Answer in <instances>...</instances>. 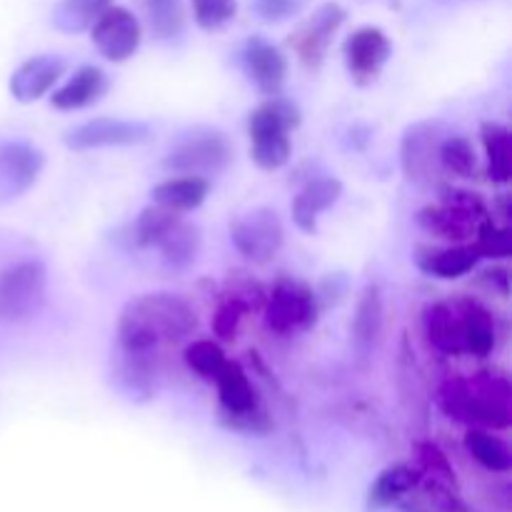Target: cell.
Listing matches in <instances>:
<instances>
[{"mask_svg": "<svg viewBox=\"0 0 512 512\" xmlns=\"http://www.w3.org/2000/svg\"><path fill=\"white\" fill-rule=\"evenodd\" d=\"M418 460H420V473L430 475V478L445 480V483L455 485L453 465H450L448 455L438 448L435 443H418Z\"/></svg>", "mask_w": 512, "mask_h": 512, "instance_id": "ab89813d", "label": "cell"}, {"mask_svg": "<svg viewBox=\"0 0 512 512\" xmlns=\"http://www.w3.org/2000/svg\"><path fill=\"white\" fill-rule=\"evenodd\" d=\"M45 168L43 150L25 140H0V203L28 193Z\"/></svg>", "mask_w": 512, "mask_h": 512, "instance_id": "9c48e42d", "label": "cell"}, {"mask_svg": "<svg viewBox=\"0 0 512 512\" xmlns=\"http://www.w3.org/2000/svg\"><path fill=\"white\" fill-rule=\"evenodd\" d=\"M200 245H203L200 230L195 225L185 223L183 218H178L170 225L168 233L158 240L155 248L160 250V260H163L165 268L188 270L198 260Z\"/></svg>", "mask_w": 512, "mask_h": 512, "instance_id": "484cf974", "label": "cell"}, {"mask_svg": "<svg viewBox=\"0 0 512 512\" xmlns=\"http://www.w3.org/2000/svg\"><path fill=\"white\" fill-rule=\"evenodd\" d=\"M443 3H453V0H443Z\"/></svg>", "mask_w": 512, "mask_h": 512, "instance_id": "ee69618b", "label": "cell"}, {"mask_svg": "<svg viewBox=\"0 0 512 512\" xmlns=\"http://www.w3.org/2000/svg\"><path fill=\"white\" fill-rule=\"evenodd\" d=\"M48 270L40 260L28 258L0 273V320L23 323L43 308Z\"/></svg>", "mask_w": 512, "mask_h": 512, "instance_id": "5b68a950", "label": "cell"}, {"mask_svg": "<svg viewBox=\"0 0 512 512\" xmlns=\"http://www.w3.org/2000/svg\"><path fill=\"white\" fill-rule=\"evenodd\" d=\"M198 313L173 293H143L128 300L118 318V345L123 353H158L165 345L190 338Z\"/></svg>", "mask_w": 512, "mask_h": 512, "instance_id": "6da1fadb", "label": "cell"}, {"mask_svg": "<svg viewBox=\"0 0 512 512\" xmlns=\"http://www.w3.org/2000/svg\"><path fill=\"white\" fill-rule=\"evenodd\" d=\"M238 0H193L195 23L205 30H218L235 18Z\"/></svg>", "mask_w": 512, "mask_h": 512, "instance_id": "f35d334b", "label": "cell"}, {"mask_svg": "<svg viewBox=\"0 0 512 512\" xmlns=\"http://www.w3.org/2000/svg\"><path fill=\"white\" fill-rule=\"evenodd\" d=\"M230 158H233V148H230L228 135L213 128H198L183 135L170 148V153L163 160V168L178 175L210 178V175H218L220 170L228 168Z\"/></svg>", "mask_w": 512, "mask_h": 512, "instance_id": "277c9868", "label": "cell"}, {"mask_svg": "<svg viewBox=\"0 0 512 512\" xmlns=\"http://www.w3.org/2000/svg\"><path fill=\"white\" fill-rule=\"evenodd\" d=\"M485 158H488V175L493 183L505 185L512 178V138L503 123H483L480 128Z\"/></svg>", "mask_w": 512, "mask_h": 512, "instance_id": "f1b7e54d", "label": "cell"}, {"mask_svg": "<svg viewBox=\"0 0 512 512\" xmlns=\"http://www.w3.org/2000/svg\"><path fill=\"white\" fill-rule=\"evenodd\" d=\"M230 240L245 260L265 265L283 248V220L273 208H253L230 223Z\"/></svg>", "mask_w": 512, "mask_h": 512, "instance_id": "8992f818", "label": "cell"}, {"mask_svg": "<svg viewBox=\"0 0 512 512\" xmlns=\"http://www.w3.org/2000/svg\"><path fill=\"white\" fill-rule=\"evenodd\" d=\"M470 458L488 473H508L512 468V455L508 443L485 428H470L463 440Z\"/></svg>", "mask_w": 512, "mask_h": 512, "instance_id": "83f0119b", "label": "cell"}, {"mask_svg": "<svg viewBox=\"0 0 512 512\" xmlns=\"http://www.w3.org/2000/svg\"><path fill=\"white\" fill-rule=\"evenodd\" d=\"M485 218L468 213V210L458 208V205H450L445 200H440L438 205H428L418 213V225L425 233L435 235V238L443 240H465L473 238L478 225Z\"/></svg>", "mask_w": 512, "mask_h": 512, "instance_id": "7402d4cb", "label": "cell"}, {"mask_svg": "<svg viewBox=\"0 0 512 512\" xmlns=\"http://www.w3.org/2000/svg\"><path fill=\"white\" fill-rule=\"evenodd\" d=\"M113 0H63L58 8L53 10V25L60 33H83L90 25L98 20V15L105 8H110Z\"/></svg>", "mask_w": 512, "mask_h": 512, "instance_id": "4dcf8cb0", "label": "cell"}, {"mask_svg": "<svg viewBox=\"0 0 512 512\" xmlns=\"http://www.w3.org/2000/svg\"><path fill=\"white\" fill-rule=\"evenodd\" d=\"M345 23V10L338 3H325L300 25L298 30L290 38V45L298 53V58L303 60V65L308 68H318L320 63L328 55L330 43H333L335 33L340 30V25Z\"/></svg>", "mask_w": 512, "mask_h": 512, "instance_id": "7c38bea8", "label": "cell"}, {"mask_svg": "<svg viewBox=\"0 0 512 512\" xmlns=\"http://www.w3.org/2000/svg\"><path fill=\"white\" fill-rule=\"evenodd\" d=\"M415 263L425 275L440 280H458L475 270L480 255L473 245H455V248H418Z\"/></svg>", "mask_w": 512, "mask_h": 512, "instance_id": "cb8c5ba5", "label": "cell"}, {"mask_svg": "<svg viewBox=\"0 0 512 512\" xmlns=\"http://www.w3.org/2000/svg\"><path fill=\"white\" fill-rule=\"evenodd\" d=\"M468 380L475 400L473 428L508 430L512 420V388L508 378L498 370H483Z\"/></svg>", "mask_w": 512, "mask_h": 512, "instance_id": "8fae6325", "label": "cell"}, {"mask_svg": "<svg viewBox=\"0 0 512 512\" xmlns=\"http://www.w3.org/2000/svg\"><path fill=\"white\" fill-rule=\"evenodd\" d=\"M210 193V180L200 175H175L153 188V203L173 210V213H190L200 208Z\"/></svg>", "mask_w": 512, "mask_h": 512, "instance_id": "d4e9b609", "label": "cell"}, {"mask_svg": "<svg viewBox=\"0 0 512 512\" xmlns=\"http://www.w3.org/2000/svg\"><path fill=\"white\" fill-rule=\"evenodd\" d=\"M178 218L180 213H173V210L163 208V205H148V208L140 210L138 220H135V243L140 248H155L158 240L168 233V228Z\"/></svg>", "mask_w": 512, "mask_h": 512, "instance_id": "8d00e7d4", "label": "cell"}, {"mask_svg": "<svg viewBox=\"0 0 512 512\" xmlns=\"http://www.w3.org/2000/svg\"><path fill=\"white\" fill-rule=\"evenodd\" d=\"M183 360L190 373L198 375L200 380H208V383H213L220 370H223V365L228 363L223 348L218 343H213V340H193L185 348Z\"/></svg>", "mask_w": 512, "mask_h": 512, "instance_id": "d590c367", "label": "cell"}, {"mask_svg": "<svg viewBox=\"0 0 512 512\" xmlns=\"http://www.w3.org/2000/svg\"><path fill=\"white\" fill-rule=\"evenodd\" d=\"M343 55L348 73L353 75L355 83L368 85L383 73L385 63L393 55V45H390L388 35L383 30L365 25V28H358L355 33L348 35L343 45Z\"/></svg>", "mask_w": 512, "mask_h": 512, "instance_id": "30bf717a", "label": "cell"}, {"mask_svg": "<svg viewBox=\"0 0 512 512\" xmlns=\"http://www.w3.org/2000/svg\"><path fill=\"white\" fill-rule=\"evenodd\" d=\"M265 295H268V290L263 288L260 280H255L250 273H243V270H235V273H230L225 278L220 300H228V303L238 305L248 315L255 313V310H263Z\"/></svg>", "mask_w": 512, "mask_h": 512, "instance_id": "836d02e7", "label": "cell"}, {"mask_svg": "<svg viewBox=\"0 0 512 512\" xmlns=\"http://www.w3.org/2000/svg\"><path fill=\"white\" fill-rule=\"evenodd\" d=\"M385 328V305L383 293L375 283H368L360 293L358 305H355L353 325H350V338H353V350L360 363H368L370 355L380 345Z\"/></svg>", "mask_w": 512, "mask_h": 512, "instance_id": "9a60e30c", "label": "cell"}, {"mask_svg": "<svg viewBox=\"0 0 512 512\" xmlns=\"http://www.w3.org/2000/svg\"><path fill=\"white\" fill-rule=\"evenodd\" d=\"M153 138V128L143 120L125 118H93L75 125L63 135V143L70 150H98V148H130L143 145Z\"/></svg>", "mask_w": 512, "mask_h": 512, "instance_id": "52a82bcc", "label": "cell"}, {"mask_svg": "<svg viewBox=\"0 0 512 512\" xmlns=\"http://www.w3.org/2000/svg\"><path fill=\"white\" fill-rule=\"evenodd\" d=\"M455 305H458L460 325H463L465 355L488 358L498 345V325H495L493 313L473 298H463Z\"/></svg>", "mask_w": 512, "mask_h": 512, "instance_id": "d6986e66", "label": "cell"}, {"mask_svg": "<svg viewBox=\"0 0 512 512\" xmlns=\"http://www.w3.org/2000/svg\"><path fill=\"white\" fill-rule=\"evenodd\" d=\"M418 478L420 470L410 468V465H393V468L383 470L370 488V505H375V508L398 505L413 490Z\"/></svg>", "mask_w": 512, "mask_h": 512, "instance_id": "f546056e", "label": "cell"}, {"mask_svg": "<svg viewBox=\"0 0 512 512\" xmlns=\"http://www.w3.org/2000/svg\"><path fill=\"white\" fill-rule=\"evenodd\" d=\"M438 163L458 178H473L478 170V155H475L473 143L465 135H448L440 140Z\"/></svg>", "mask_w": 512, "mask_h": 512, "instance_id": "e575fe53", "label": "cell"}, {"mask_svg": "<svg viewBox=\"0 0 512 512\" xmlns=\"http://www.w3.org/2000/svg\"><path fill=\"white\" fill-rule=\"evenodd\" d=\"M243 68L250 83L260 93L268 95V98L280 95L285 85V75H288V60H285L283 50L278 45L268 43L258 35L248 38L243 45Z\"/></svg>", "mask_w": 512, "mask_h": 512, "instance_id": "4fadbf2b", "label": "cell"}, {"mask_svg": "<svg viewBox=\"0 0 512 512\" xmlns=\"http://www.w3.org/2000/svg\"><path fill=\"white\" fill-rule=\"evenodd\" d=\"M105 90H108V75L98 65H83L58 90H53L50 105L55 110H83L98 103Z\"/></svg>", "mask_w": 512, "mask_h": 512, "instance_id": "ffe728a7", "label": "cell"}, {"mask_svg": "<svg viewBox=\"0 0 512 512\" xmlns=\"http://www.w3.org/2000/svg\"><path fill=\"white\" fill-rule=\"evenodd\" d=\"M90 38L103 58H108L110 63H125L138 53L143 35H140L138 18L128 8L110 5L90 25Z\"/></svg>", "mask_w": 512, "mask_h": 512, "instance_id": "ba28073f", "label": "cell"}, {"mask_svg": "<svg viewBox=\"0 0 512 512\" xmlns=\"http://www.w3.org/2000/svg\"><path fill=\"white\" fill-rule=\"evenodd\" d=\"M245 313L238 305L228 303V300H220L218 310L213 315V330L220 340H235L238 338V330L243 325Z\"/></svg>", "mask_w": 512, "mask_h": 512, "instance_id": "7bdbcfd3", "label": "cell"}, {"mask_svg": "<svg viewBox=\"0 0 512 512\" xmlns=\"http://www.w3.org/2000/svg\"><path fill=\"white\" fill-rule=\"evenodd\" d=\"M440 125L420 120L413 123L403 133V143H400V165H403V175L410 183H423L430 178L435 163H438V148H440Z\"/></svg>", "mask_w": 512, "mask_h": 512, "instance_id": "5bb4252c", "label": "cell"}, {"mask_svg": "<svg viewBox=\"0 0 512 512\" xmlns=\"http://www.w3.org/2000/svg\"><path fill=\"white\" fill-rule=\"evenodd\" d=\"M398 508H403L405 512H470L455 485L430 478L425 473H420L418 483L400 500Z\"/></svg>", "mask_w": 512, "mask_h": 512, "instance_id": "603a6c76", "label": "cell"}, {"mask_svg": "<svg viewBox=\"0 0 512 512\" xmlns=\"http://www.w3.org/2000/svg\"><path fill=\"white\" fill-rule=\"evenodd\" d=\"M475 253L480 258H490V260H505L510 258V230L505 225H498L493 218H485L483 223L478 225L475 230Z\"/></svg>", "mask_w": 512, "mask_h": 512, "instance_id": "74e56055", "label": "cell"}, {"mask_svg": "<svg viewBox=\"0 0 512 512\" xmlns=\"http://www.w3.org/2000/svg\"><path fill=\"white\" fill-rule=\"evenodd\" d=\"M300 108L288 98H268L250 113V158L263 170H278L290 160V133L300 125Z\"/></svg>", "mask_w": 512, "mask_h": 512, "instance_id": "7a4b0ae2", "label": "cell"}, {"mask_svg": "<svg viewBox=\"0 0 512 512\" xmlns=\"http://www.w3.org/2000/svg\"><path fill=\"white\" fill-rule=\"evenodd\" d=\"M438 403L448 418L470 425V428L475 425V400L468 378L453 375V378L445 380L438 390Z\"/></svg>", "mask_w": 512, "mask_h": 512, "instance_id": "1f68e13d", "label": "cell"}, {"mask_svg": "<svg viewBox=\"0 0 512 512\" xmlns=\"http://www.w3.org/2000/svg\"><path fill=\"white\" fill-rule=\"evenodd\" d=\"M118 383L123 385L130 398H155V393H158V353H123L118 368Z\"/></svg>", "mask_w": 512, "mask_h": 512, "instance_id": "4316f807", "label": "cell"}, {"mask_svg": "<svg viewBox=\"0 0 512 512\" xmlns=\"http://www.w3.org/2000/svg\"><path fill=\"white\" fill-rule=\"evenodd\" d=\"M343 195V183L333 175H325V178H315L295 195L293 205H290V213H293V223L298 225L303 233L315 235L318 233V220L320 215L328 208H333L335 203Z\"/></svg>", "mask_w": 512, "mask_h": 512, "instance_id": "e0dca14e", "label": "cell"}, {"mask_svg": "<svg viewBox=\"0 0 512 512\" xmlns=\"http://www.w3.org/2000/svg\"><path fill=\"white\" fill-rule=\"evenodd\" d=\"M213 383L218 385L220 420H228V418H235V415L250 413V410H255L263 405V400H260L253 380H250V375L245 373V368L238 363V360H228Z\"/></svg>", "mask_w": 512, "mask_h": 512, "instance_id": "ac0fdd59", "label": "cell"}, {"mask_svg": "<svg viewBox=\"0 0 512 512\" xmlns=\"http://www.w3.org/2000/svg\"><path fill=\"white\" fill-rule=\"evenodd\" d=\"M150 30L158 40H175L185 30V10L180 0H143Z\"/></svg>", "mask_w": 512, "mask_h": 512, "instance_id": "d6a6232c", "label": "cell"}, {"mask_svg": "<svg viewBox=\"0 0 512 512\" xmlns=\"http://www.w3.org/2000/svg\"><path fill=\"white\" fill-rule=\"evenodd\" d=\"M423 333L428 343L443 355H465L463 325L455 303H430L423 310Z\"/></svg>", "mask_w": 512, "mask_h": 512, "instance_id": "44dd1931", "label": "cell"}, {"mask_svg": "<svg viewBox=\"0 0 512 512\" xmlns=\"http://www.w3.org/2000/svg\"><path fill=\"white\" fill-rule=\"evenodd\" d=\"M223 425L225 428L235 430V433H245V435H265L275 428L273 418H270V413L265 405L250 410V413L235 415V418L223 420Z\"/></svg>", "mask_w": 512, "mask_h": 512, "instance_id": "60d3db41", "label": "cell"}, {"mask_svg": "<svg viewBox=\"0 0 512 512\" xmlns=\"http://www.w3.org/2000/svg\"><path fill=\"white\" fill-rule=\"evenodd\" d=\"M63 73V58H58V55H35V58H28L23 65H18L15 73L10 75V95L18 103H35V100H40L53 90V85L58 83Z\"/></svg>", "mask_w": 512, "mask_h": 512, "instance_id": "2e32d148", "label": "cell"}, {"mask_svg": "<svg viewBox=\"0 0 512 512\" xmlns=\"http://www.w3.org/2000/svg\"><path fill=\"white\" fill-rule=\"evenodd\" d=\"M265 325L278 335H298L318 323L320 303L308 283L280 278L265 295Z\"/></svg>", "mask_w": 512, "mask_h": 512, "instance_id": "3957f363", "label": "cell"}, {"mask_svg": "<svg viewBox=\"0 0 512 512\" xmlns=\"http://www.w3.org/2000/svg\"><path fill=\"white\" fill-rule=\"evenodd\" d=\"M308 0H255L253 10L263 23H283L298 15Z\"/></svg>", "mask_w": 512, "mask_h": 512, "instance_id": "b9f144b4", "label": "cell"}]
</instances>
